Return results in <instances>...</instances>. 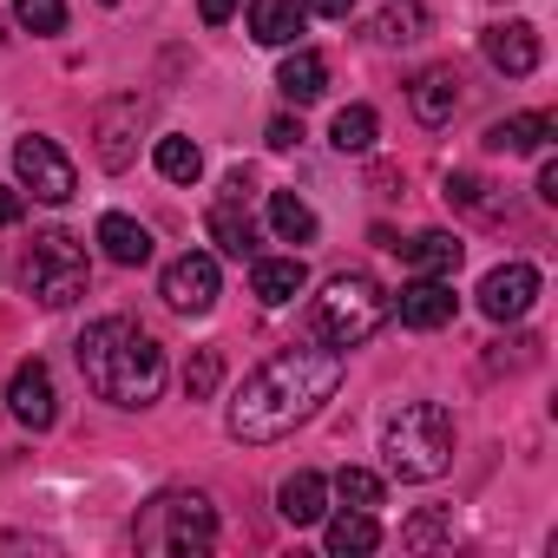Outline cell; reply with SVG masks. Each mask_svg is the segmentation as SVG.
I'll use <instances>...</instances> for the list:
<instances>
[{
  "mask_svg": "<svg viewBox=\"0 0 558 558\" xmlns=\"http://www.w3.org/2000/svg\"><path fill=\"white\" fill-rule=\"evenodd\" d=\"M106 8H112V0H106Z\"/></svg>",
  "mask_w": 558,
  "mask_h": 558,
  "instance_id": "cell-38",
  "label": "cell"
},
{
  "mask_svg": "<svg viewBox=\"0 0 558 558\" xmlns=\"http://www.w3.org/2000/svg\"><path fill=\"white\" fill-rule=\"evenodd\" d=\"M8 408H14V421H21V427H34V434H47V427L60 421V395H53V368H47V362H21V368H14V381H8Z\"/></svg>",
  "mask_w": 558,
  "mask_h": 558,
  "instance_id": "cell-12",
  "label": "cell"
},
{
  "mask_svg": "<svg viewBox=\"0 0 558 558\" xmlns=\"http://www.w3.org/2000/svg\"><path fill=\"white\" fill-rule=\"evenodd\" d=\"M197 14H204V21H210V27H223V21H230V14H236V0H197Z\"/></svg>",
  "mask_w": 558,
  "mask_h": 558,
  "instance_id": "cell-36",
  "label": "cell"
},
{
  "mask_svg": "<svg viewBox=\"0 0 558 558\" xmlns=\"http://www.w3.org/2000/svg\"><path fill=\"white\" fill-rule=\"evenodd\" d=\"M408 106H414L421 125H447V119L460 112V73H453V66H427V73L408 86Z\"/></svg>",
  "mask_w": 558,
  "mask_h": 558,
  "instance_id": "cell-16",
  "label": "cell"
},
{
  "mask_svg": "<svg viewBox=\"0 0 558 558\" xmlns=\"http://www.w3.org/2000/svg\"><path fill=\"white\" fill-rule=\"evenodd\" d=\"M276 506H283L290 525H323V512H329V480L310 473V466H296L283 486H276Z\"/></svg>",
  "mask_w": 558,
  "mask_h": 558,
  "instance_id": "cell-17",
  "label": "cell"
},
{
  "mask_svg": "<svg viewBox=\"0 0 558 558\" xmlns=\"http://www.w3.org/2000/svg\"><path fill=\"white\" fill-rule=\"evenodd\" d=\"M151 125V99H138V93H119V99H106L99 112H93V151H99V165L106 171H125L132 158H138V132Z\"/></svg>",
  "mask_w": 558,
  "mask_h": 558,
  "instance_id": "cell-7",
  "label": "cell"
},
{
  "mask_svg": "<svg viewBox=\"0 0 558 558\" xmlns=\"http://www.w3.org/2000/svg\"><path fill=\"white\" fill-rule=\"evenodd\" d=\"M532 303H538V269H532V263H499V269H486L480 310H486L493 323H525Z\"/></svg>",
  "mask_w": 558,
  "mask_h": 558,
  "instance_id": "cell-10",
  "label": "cell"
},
{
  "mask_svg": "<svg viewBox=\"0 0 558 558\" xmlns=\"http://www.w3.org/2000/svg\"><path fill=\"white\" fill-rule=\"evenodd\" d=\"M276 86H283V99H290V106H316V99L329 93V60H323V53H310V47H296L283 66H276Z\"/></svg>",
  "mask_w": 558,
  "mask_h": 558,
  "instance_id": "cell-20",
  "label": "cell"
},
{
  "mask_svg": "<svg viewBox=\"0 0 558 558\" xmlns=\"http://www.w3.org/2000/svg\"><path fill=\"white\" fill-rule=\"evenodd\" d=\"M303 283H310V263L290 250V256H250V290H256V303L263 310H283V303H296L303 296Z\"/></svg>",
  "mask_w": 558,
  "mask_h": 558,
  "instance_id": "cell-14",
  "label": "cell"
},
{
  "mask_svg": "<svg viewBox=\"0 0 558 558\" xmlns=\"http://www.w3.org/2000/svg\"><path fill=\"white\" fill-rule=\"evenodd\" d=\"M310 14H323V21H349L355 14V0H303Z\"/></svg>",
  "mask_w": 558,
  "mask_h": 558,
  "instance_id": "cell-34",
  "label": "cell"
},
{
  "mask_svg": "<svg viewBox=\"0 0 558 558\" xmlns=\"http://www.w3.org/2000/svg\"><path fill=\"white\" fill-rule=\"evenodd\" d=\"M14 171H21V184H27L40 204H66V197L80 191V171H73V158H66L53 138H40V132H27V138L14 145Z\"/></svg>",
  "mask_w": 558,
  "mask_h": 558,
  "instance_id": "cell-8",
  "label": "cell"
},
{
  "mask_svg": "<svg viewBox=\"0 0 558 558\" xmlns=\"http://www.w3.org/2000/svg\"><path fill=\"white\" fill-rule=\"evenodd\" d=\"M14 21L27 34H66V0H14Z\"/></svg>",
  "mask_w": 558,
  "mask_h": 558,
  "instance_id": "cell-31",
  "label": "cell"
},
{
  "mask_svg": "<svg viewBox=\"0 0 558 558\" xmlns=\"http://www.w3.org/2000/svg\"><path fill=\"white\" fill-rule=\"evenodd\" d=\"M132 545L138 551H158V558H197L217 545V506L191 486H165L158 499L138 506L132 519Z\"/></svg>",
  "mask_w": 558,
  "mask_h": 558,
  "instance_id": "cell-3",
  "label": "cell"
},
{
  "mask_svg": "<svg viewBox=\"0 0 558 558\" xmlns=\"http://www.w3.org/2000/svg\"><path fill=\"white\" fill-rule=\"evenodd\" d=\"M381 323H388V296H381L375 276H362V269L329 276V290L316 296V336L329 349H362Z\"/></svg>",
  "mask_w": 558,
  "mask_h": 558,
  "instance_id": "cell-5",
  "label": "cell"
},
{
  "mask_svg": "<svg viewBox=\"0 0 558 558\" xmlns=\"http://www.w3.org/2000/svg\"><path fill=\"white\" fill-rule=\"evenodd\" d=\"M381 460L395 480H440L453 460V414L440 401H408L381 427Z\"/></svg>",
  "mask_w": 558,
  "mask_h": 558,
  "instance_id": "cell-4",
  "label": "cell"
},
{
  "mask_svg": "<svg viewBox=\"0 0 558 558\" xmlns=\"http://www.w3.org/2000/svg\"><path fill=\"white\" fill-rule=\"evenodd\" d=\"M204 230H210V243H217L223 256H236V263H243V256H256V223L243 217V204H230V197H223V204H210Z\"/></svg>",
  "mask_w": 558,
  "mask_h": 558,
  "instance_id": "cell-23",
  "label": "cell"
},
{
  "mask_svg": "<svg viewBox=\"0 0 558 558\" xmlns=\"http://www.w3.org/2000/svg\"><path fill=\"white\" fill-rule=\"evenodd\" d=\"M269 230L283 236V243H316V210L296 191H276L269 197Z\"/></svg>",
  "mask_w": 558,
  "mask_h": 558,
  "instance_id": "cell-26",
  "label": "cell"
},
{
  "mask_svg": "<svg viewBox=\"0 0 558 558\" xmlns=\"http://www.w3.org/2000/svg\"><path fill=\"white\" fill-rule=\"evenodd\" d=\"M329 551L336 558H349V551H375L381 545V525H375V512H362V506H342L336 519H329Z\"/></svg>",
  "mask_w": 558,
  "mask_h": 558,
  "instance_id": "cell-24",
  "label": "cell"
},
{
  "mask_svg": "<svg viewBox=\"0 0 558 558\" xmlns=\"http://www.w3.org/2000/svg\"><path fill=\"white\" fill-rule=\"evenodd\" d=\"M217 381H223V355H217V349H191V362H184V395H191V401H210Z\"/></svg>",
  "mask_w": 558,
  "mask_h": 558,
  "instance_id": "cell-29",
  "label": "cell"
},
{
  "mask_svg": "<svg viewBox=\"0 0 558 558\" xmlns=\"http://www.w3.org/2000/svg\"><path fill=\"white\" fill-rule=\"evenodd\" d=\"M158 171L171 178V184H197V171H204V151L191 145V138H158Z\"/></svg>",
  "mask_w": 558,
  "mask_h": 558,
  "instance_id": "cell-28",
  "label": "cell"
},
{
  "mask_svg": "<svg viewBox=\"0 0 558 558\" xmlns=\"http://www.w3.org/2000/svg\"><path fill=\"white\" fill-rule=\"evenodd\" d=\"M453 283H447V276H414V283L395 296V316H401V329H447L453 323Z\"/></svg>",
  "mask_w": 558,
  "mask_h": 558,
  "instance_id": "cell-13",
  "label": "cell"
},
{
  "mask_svg": "<svg viewBox=\"0 0 558 558\" xmlns=\"http://www.w3.org/2000/svg\"><path fill=\"white\" fill-rule=\"evenodd\" d=\"M551 132H558V119H551V112H519V119L486 125V151H506V158H519V151H545V145H551Z\"/></svg>",
  "mask_w": 558,
  "mask_h": 558,
  "instance_id": "cell-18",
  "label": "cell"
},
{
  "mask_svg": "<svg viewBox=\"0 0 558 558\" xmlns=\"http://www.w3.org/2000/svg\"><path fill=\"white\" fill-rule=\"evenodd\" d=\"M375 138H381L375 106H342V112H336V125H329V145H336V151H349V158L375 151Z\"/></svg>",
  "mask_w": 558,
  "mask_h": 558,
  "instance_id": "cell-25",
  "label": "cell"
},
{
  "mask_svg": "<svg viewBox=\"0 0 558 558\" xmlns=\"http://www.w3.org/2000/svg\"><path fill=\"white\" fill-rule=\"evenodd\" d=\"M336 499H342V506L375 512V506H381V480H375L368 466H342V473H336Z\"/></svg>",
  "mask_w": 558,
  "mask_h": 558,
  "instance_id": "cell-30",
  "label": "cell"
},
{
  "mask_svg": "<svg viewBox=\"0 0 558 558\" xmlns=\"http://www.w3.org/2000/svg\"><path fill=\"white\" fill-rule=\"evenodd\" d=\"M80 355V375L99 401L112 408H151L158 388H165V349L132 323V316H99L86 323V336L73 342Z\"/></svg>",
  "mask_w": 558,
  "mask_h": 558,
  "instance_id": "cell-2",
  "label": "cell"
},
{
  "mask_svg": "<svg viewBox=\"0 0 558 558\" xmlns=\"http://www.w3.org/2000/svg\"><path fill=\"white\" fill-rule=\"evenodd\" d=\"M440 538H453V519H447V512H421V519L401 525V545H414V551H421V545H440Z\"/></svg>",
  "mask_w": 558,
  "mask_h": 558,
  "instance_id": "cell-32",
  "label": "cell"
},
{
  "mask_svg": "<svg viewBox=\"0 0 558 558\" xmlns=\"http://www.w3.org/2000/svg\"><path fill=\"white\" fill-rule=\"evenodd\" d=\"M447 204H460V210H473V217H499V210H506V204L493 197V184L473 178V171H447Z\"/></svg>",
  "mask_w": 558,
  "mask_h": 558,
  "instance_id": "cell-27",
  "label": "cell"
},
{
  "mask_svg": "<svg viewBox=\"0 0 558 558\" xmlns=\"http://www.w3.org/2000/svg\"><path fill=\"white\" fill-rule=\"evenodd\" d=\"M21 283H27V296H34L40 310H66V303H80V296H86V283H93L86 243H80L73 230H40V236L27 243Z\"/></svg>",
  "mask_w": 558,
  "mask_h": 558,
  "instance_id": "cell-6",
  "label": "cell"
},
{
  "mask_svg": "<svg viewBox=\"0 0 558 558\" xmlns=\"http://www.w3.org/2000/svg\"><path fill=\"white\" fill-rule=\"evenodd\" d=\"M427 27H434V14L421 8V0H388V8L368 21V34L381 47H414V40H427Z\"/></svg>",
  "mask_w": 558,
  "mask_h": 558,
  "instance_id": "cell-22",
  "label": "cell"
},
{
  "mask_svg": "<svg viewBox=\"0 0 558 558\" xmlns=\"http://www.w3.org/2000/svg\"><path fill=\"white\" fill-rule=\"evenodd\" d=\"M303 34H310V8H303V0H250V40L296 47Z\"/></svg>",
  "mask_w": 558,
  "mask_h": 558,
  "instance_id": "cell-15",
  "label": "cell"
},
{
  "mask_svg": "<svg viewBox=\"0 0 558 558\" xmlns=\"http://www.w3.org/2000/svg\"><path fill=\"white\" fill-rule=\"evenodd\" d=\"M538 197L558 204V165H551V158H545V171H538Z\"/></svg>",
  "mask_w": 558,
  "mask_h": 558,
  "instance_id": "cell-37",
  "label": "cell"
},
{
  "mask_svg": "<svg viewBox=\"0 0 558 558\" xmlns=\"http://www.w3.org/2000/svg\"><path fill=\"white\" fill-rule=\"evenodd\" d=\"M401 250V263L414 269V276H453L460 269V236L453 230H421V236H408V243H395Z\"/></svg>",
  "mask_w": 558,
  "mask_h": 558,
  "instance_id": "cell-21",
  "label": "cell"
},
{
  "mask_svg": "<svg viewBox=\"0 0 558 558\" xmlns=\"http://www.w3.org/2000/svg\"><path fill=\"white\" fill-rule=\"evenodd\" d=\"M263 138H269V151H290V145L303 138V125H296V119H269V132H263Z\"/></svg>",
  "mask_w": 558,
  "mask_h": 558,
  "instance_id": "cell-33",
  "label": "cell"
},
{
  "mask_svg": "<svg viewBox=\"0 0 558 558\" xmlns=\"http://www.w3.org/2000/svg\"><path fill=\"white\" fill-rule=\"evenodd\" d=\"M336 388H342V349L290 342L243 375V388L230 401V434L243 447H269V440L296 434L303 421H316Z\"/></svg>",
  "mask_w": 558,
  "mask_h": 558,
  "instance_id": "cell-1",
  "label": "cell"
},
{
  "mask_svg": "<svg viewBox=\"0 0 558 558\" xmlns=\"http://www.w3.org/2000/svg\"><path fill=\"white\" fill-rule=\"evenodd\" d=\"M21 210H27V197H21V191H0V230L21 223Z\"/></svg>",
  "mask_w": 558,
  "mask_h": 558,
  "instance_id": "cell-35",
  "label": "cell"
},
{
  "mask_svg": "<svg viewBox=\"0 0 558 558\" xmlns=\"http://www.w3.org/2000/svg\"><path fill=\"white\" fill-rule=\"evenodd\" d=\"M480 53H486V66H499L506 80H525V73H538V60H545L532 21H499V27H486V34H480Z\"/></svg>",
  "mask_w": 558,
  "mask_h": 558,
  "instance_id": "cell-11",
  "label": "cell"
},
{
  "mask_svg": "<svg viewBox=\"0 0 558 558\" xmlns=\"http://www.w3.org/2000/svg\"><path fill=\"white\" fill-rule=\"evenodd\" d=\"M99 250H106L119 269H138V263H151V230H145L138 217H125V210H106V217H99Z\"/></svg>",
  "mask_w": 558,
  "mask_h": 558,
  "instance_id": "cell-19",
  "label": "cell"
},
{
  "mask_svg": "<svg viewBox=\"0 0 558 558\" xmlns=\"http://www.w3.org/2000/svg\"><path fill=\"white\" fill-rule=\"evenodd\" d=\"M217 256H204V250H184V256H171L165 263V283H158V296L178 310V316H210V303H217Z\"/></svg>",
  "mask_w": 558,
  "mask_h": 558,
  "instance_id": "cell-9",
  "label": "cell"
}]
</instances>
